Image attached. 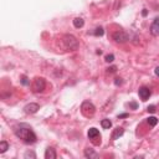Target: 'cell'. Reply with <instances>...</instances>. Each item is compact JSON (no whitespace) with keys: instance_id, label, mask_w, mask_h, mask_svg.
<instances>
[{"instance_id":"cell-1","label":"cell","mask_w":159,"mask_h":159,"mask_svg":"<svg viewBox=\"0 0 159 159\" xmlns=\"http://www.w3.org/2000/svg\"><path fill=\"white\" fill-rule=\"evenodd\" d=\"M14 133H15V136L18 137V138H20V139H22L25 143H29V144H31V143H35L36 142V134L32 132V129H31V127H29L28 124H19V126H16L15 128H14Z\"/></svg>"},{"instance_id":"cell-2","label":"cell","mask_w":159,"mask_h":159,"mask_svg":"<svg viewBox=\"0 0 159 159\" xmlns=\"http://www.w3.org/2000/svg\"><path fill=\"white\" fill-rule=\"evenodd\" d=\"M62 45L65 50H67V51H75L78 49V41L72 35H65L62 37Z\"/></svg>"},{"instance_id":"cell-3","label":"cell","mask_w":159,"mask_h":159,"mask_svg":"<svg viewBox=\"0 0 159 159\" xmlns=\"http://www.w3.org/2000/svg\"><path fill=\"white\" fill-rule=\"evenodd\" d=\"M81 112H82V114L85 117H92L95 114V112H96V107L91 102L85 101L82 103V106H81Z\"/></svg>"},{"instance_id":"cell-4","label":"cell","mask_w":159,"mask_h":159,"mask_svg":"<svg viewBox=\"0 0 159 159\" xmlns=\"http://www.w3.org/2000/svg\"><path fill=\"white\" fill-rule=\"evenodd\" d=\"M87 136H88V138L93 142L96 145L101 144V134H100V130L97 128H90Z\"/></svg>"},{"instance_id":"cell-5","label":"cell","mask_w":159,"mask_h":159,"mask_svg":"<svg viewBox=\"0 0 159 159\" xmlns=\"http://www.w3.org/2000/svg\"><path fill=\"white\" fill-rule=\"evenodd\" d=\"M45 87H46V81H45L42 77H37L35 81H34L32 88H34L35 92H42V91L45 90Z\"/></svg>"},{"instance_id":"cell-6","label":"cell","mask_w":159,"mask_h":159,"mask_svg":"<svg viewBox=\"0 0 159 159\" xmlns=\"http://www.w3.org/2000/svg\"><path fill=\"white\" fill-rule=\"evenodd\" d=\"M113 40L116 42H119V44H123V42H127L129 40V36L128 34H126L124 31H117L113 34Z\"/></svg>"},{"instance_id":"cell-7","label":"cell","mask_w":159,"mask_h":159,"mask_svg":"<svg viewBox=\"0 0 159 159\" xmlns=\"http://www.w3.org/2000/svg\"><path fill=\"white\" fill-rule=\"evenodd\" d=\"M39 110H40V106L37 103H29V104H26L25 107H24V112L28 113V114L36 113Z\"/></svg>"},{"instance_id":"cell-8","label":"cell","mask_w":159,"mask_h":159,"mask_svg":"<svg viewBox=\"0 0 159 159\" xmlns=\"http://www.w3.org/2000/svg\"><path fill=\"white\" fill-rule=\"evenodd\" d=\"M138 95H139L142 101H147L151 96V91H149L148 87H140L139 91H138Z\"/></svg>"},{"instance_id":"cell-9","label":"cell","mask_w":159,"mask_h":159,"mask_svg":"<svg viewBox=\"0 0 159 159\" xmlns=\"http://www.w3.org/2000/svg\"><path fill=\"white\" fill-rule=\"evenodd\" d=\"M151 34L153 36H159V18H155L151 25Z\"/></svg>"},{"instance_id":"cell-10","label":"cell","mask_w":159,"mask_h":159,"mask_svg":"<svg viewBox=\"0 0 159 159\" xmlns=\"http://www.w3.org/2000/svg\"><path fill=\"white\" fill-rule=\"evenodd\" d=\"M123 133H124V129H123L122 127H117V128L113 130V133H112V139H113V140L118 139L119 137L123 136Z\"/></svg>"},{"instance_id":"cell-11","label":"cell","mask_w":159,"mask_h":159,"mask_svg":"<svg viewBox=\"0 0 159 159\" xmlns=\"http://www.w3.org/2000/svg\"><path fill=\"white\" fill-rule=\"evenodd\" d=\"M56 157H57V154H56L54 148H47L46 149V152H45V158L46 159H56Z\"/></svg>"},{"instance_id":"cell-12","label":"cell","mask_w":159,"mask_h":159,"mask_svg":"<svg viewBox=\"0 0 159 159\" xmlns=\"http://www.w3.org/2000/svg\"><path fill=\"white\" fill-rule=\"evenodd\" d=\"M85 157H86V158H97L98 155H97V153H96L93 149H90V148H88V149L85 151Z\"/></svg>"},{"instance_id":"cell-13","label":"cell","mask_w":159,"mask_h":159,"mask_svg":"<svg viewBox=\"0 0 159 159\" xmlns=\"http://www.w3.org/2000/svg\"><path fill=\"white\" fill-rule=\"evenodd\" d=\"M83 24H85V21H83L81 18H76V19L73 20V26H75L76 29L82 28V26H83Z\"/></svg>"},{"instance_id":"cell-14","label":"cell","mask_w":159,"mask_h":159,"mask_svg":"<svg viewBox=\"0 0 159 159\" xmlns=\"http://www.w3.org/2000/svg\"><path fill=\"white\" fill-rule=\"evenodd\" d=\"M101 126L104 128V129H108L112 127V122L110 121V119H102L101 121Z\"/></svg>"},{"instance_id":"cell-15","label":"cell","mask_w":159,"mask_h":159,"mask_svg":"<svg viewBox=\"0 0 159 159\" xmlns=\"http://www.w3.org/2000/svg\"><path fill=\"white\" fill-rule=\"evenodd\" d=\"M6 149H9V144H8V142L2 140V142H0V153H5Z\"/></svg>"},{"instance_id":"cell-16","label":"cell","mask_w":159,"mask_h":159,"mask_svg":"<svg viewBox=\"0 0 159 159\" xmlns=\"http://www.w3.org/2000/svg\"><path fill=\"white\" fill-rule=\"evenodd\" d=\"M148 123H149V126L154 127V126L158 123V119H157L155 117H149V118H148Z\"/></svg>"},{"instance_id":"cell-17","label":"cell","mask_w":159,"mask_h":159,"mask_svg":"<svg viewBox=\"0 0 159 159\" xmlns=\"http://www.w3.org/2000/svg\"><path fill=\"white\" fill-rule=\"evenodd\" d=\"M25 158H26V159H29V158L35 159V158H36V154H35L34 152H30V151H29V152H26V153H25Z\"/></svg>"},{"instance_id":"cell-18","label":"cell","mask_w":159,"mask_h":159,"mask_svg":"<svg viewBox=\"0 0 159 159\" xmlns=\"http://www.w3.org/2000/svg\"><path fill=\"white\" fill-rule=\"evenodd\" d=\"M103 34H104V30H103L102 28H97L96 31H95V35H96V36H103Z\"/></svg>"},{"instance_id":"cell-19","label":"cell","mask_w":159,"mask_h":159,"mask_svg":"<svg viewBox=\"0 0 159 159\" xmlns=\"http://www.w3.org/2000/svg\"><path fill=\"white\" fill-rule=\"evenodd\" d=\"M113 60H114L113 55H107V56H106V61H107V62H113Z\"/></svg>"},{"instance_id":"cell-20","label":"cell","mask_w":159,"mask_h":159,"mask_svg":"<svg viewBox=\"0 0 159 159\" xmlns=\"http://www.w3.org/2000/svg\"><path fill=\"white\" fill-rule=\"evenodd\" d=\"M122 78H119V77H117L116 80H114V83H116V86H119V85H122Z\"/></svg>"},{"instance_id":"cell-21","label":"cell","mask_w":159,"mask_h":159,"mask_svg":"<svg viewBox=\"0 0 159 159\" xmlns=\"http://www.w3.org/2000/svg\"><path fill=\"white\" fill-rule=\"evenodd\" d=\"M21 83H22V85H29V81H28V77H25V76H24V77L21 78Z\"/></svg>"},{"instance_id":"cell-22","label":"cell","mask_w":159,"mask_h":159,"mask_svg":"<svg viewBox=\"0 0 159 159\" xmlns=\"http://www.w3.org/2000/svg\"><path fill=\"white\" fill-rule=\"evenodd\" d=\"M147 110H148V112H151V113H154V112H155V106H149V107H148Z\"/></svg>"},{"instance_id":"cell-23","label":"cell","mask_w":159,"mask_h":159,"mask_svg":"<svg viewBox=\"0 0 159 159\" xmlns=\"http://www.w3.org/2000/svg\"><path fill=\"white\" fill-rule=\"evenodd\" d=\"M128 106H129V107H132V108H133V110H136V108L138 107V104H137L136 102H130V103H129Z\"/></svg>"},{"instance_id":"cell-24","label":"cell","mask_w":159,"mask_h":159,"mask_svg":"<svg viewBox=\"0 0 159 159\" xmlns=\"http://www.w3.org/2000/svg\"><path fill=\"white\" fill-rule=\"evenodd\" d=\"M107 70H108V72H116L117 67H116V66H112V67H108Z\"/></svg>"},{"instance_id":"cell-25","label":"cell","mask_w":159,"mask_h":159,"mask_svg":"<svg viewBox=\"0 0 159 159\" xmlns=\"http://www.w3.org/2000/svg\"><path fill=\"white\" fill-rule=\"evenodd\" d=\"M126 117H128L127 113H123V114H119V116H118V118H126Z\"/></svg>"},{"instance_id":"cell-26","label":"cell","mask_w":159,"mask_h":159,"mask_svg":"<svg viewBox=\"0 0 159 159\" xmlns=\"http://www.w3.org/2000/svg\"><path fill=\"white\" fill-rule=\"evenodd\" d=\"M154 72H155V75H157V76H159V66H158V67L154 70Z\"/></svg>"},{"instance_id":"cell-27","label":"cell","mask_w":159,"mask_h":159,"mask_svg":"<svg viewBox=\"0 0 159 159\" xmlns=\"http://www.w3.org/2000/svg\"><path fill=\"white\" fill-rule=\"evenodd\" d=\"M142 14H143V16H147V10H145V9H144V10L142 11Z\"/></svg>"}]
</instances>
